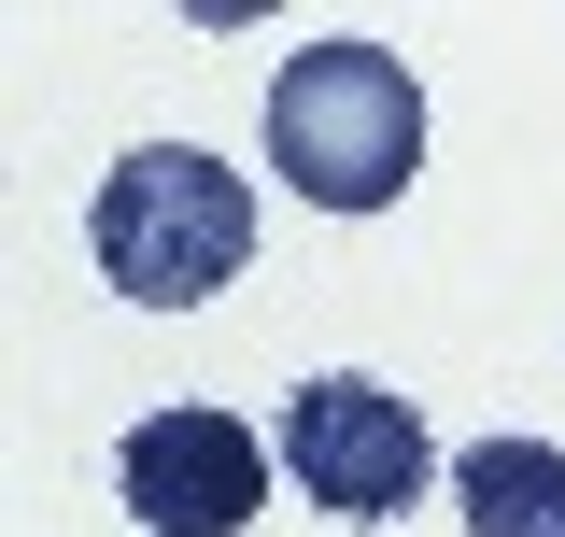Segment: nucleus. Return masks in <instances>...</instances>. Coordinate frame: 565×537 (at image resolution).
Returning <instances> with one entry per match:
<instances>
[{"mask_svg": "<svg viewBox=\"0 0 565 537\" xmlns=\"http://www.w3.org/2000/svg\"><path fill=\"white\" fill-rule=\"evenodd\" d=\"M282 467H297V495H311L326 524H396L424 481H438V439H424V410L396 397V382L326 368V382L282 397Z\"/></svg>", "mask_w": 565, "mask_h": 537, "instance_id": "nucleus-3", "label": "nucleus"}, {"mask_svg": "<svg viewBox=\"0 0 565 537\" xmlns=\"http://www.w3.org/2000/svg\"><path fill=\"white\" fill-rule=\"evenodd\" d=\"M452 509H467V537H565V453L481 439V453H452Z\"/></svg>", "mask_w": 565, "mask_h": 537, "instance_id": "nucleus-5", "label": "nucleus"}, {"mask_svg": "<svg viewBox=\"0 0 565 537\" xmlns=\"http://www.w3.org/2000/svg\"><path fill=\"white\" fill-rule=\"evenodd\" d=\"M85 241L114 268V297L141 312H199L226 268H255V185L199 156V141H141L99 170V212H85Z\"/></svg>", "mask_w": 565, "mask_h": 537, "instance_id": "nucleus-2", "label": "nucleus"}, {"mask_svg": "<svg viewBox=\"0 0 565 537\" xmlns=\"http://www.w3.org/2000/svg\"><path fill=\"white\" fill-rule=\"evenodd\" d=\"M114 495L156 537H241L255 495H269V439L241 410H141L128 453H114Z\"/></svg>", "mask_w": 565, "mask_h": 537, "instance_id": "nucleus-4", "label": "nucleus"}, {"mask_svg": "<svg viewBox=\"0 0 565 537\" xmlns=\"http://www.w3.org/2000/svg\"><path fill=\"white\" fill-rule=\"evenodd\" d=\"M269 170L311 212H396L424 170V85L396 43H297L269 85Z\"/></svg>", "mask_w": 565, "mask_h": 537, "instance_id": "nucleus-1", "label": "nucleus"}]
</instances>
